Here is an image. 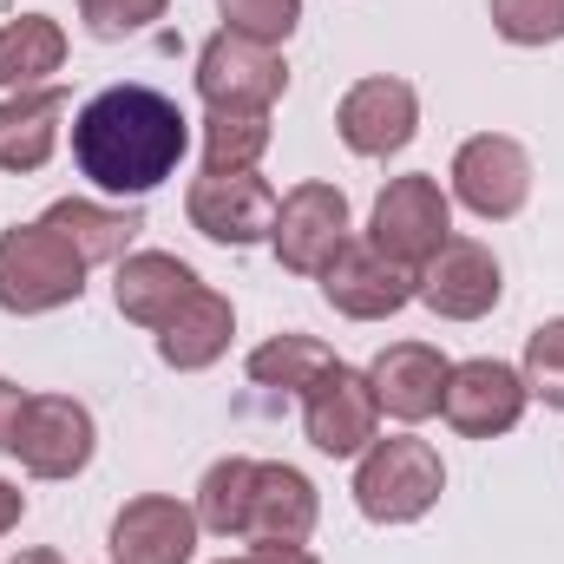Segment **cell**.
Instances as JSON below:
<instances>
[{"mask_svg": "<svg viewBox=\"0 0 564 564\" xmlns=\"http://www.w3.org/2000/svg\"><path fill=\"white\" fill-rule=\"evenodd\" d=\"M93 446H99V426L86 414V401H73V394H26L20 426H13V459L33 479H73V473H86Z\"/></svg>", "mask_w": 564, "mask_h": 564, "instance_id": "ba28073f", "label": "cell"}, {"mask_svg": "<svg viewBox=\"0 0 564 564\" xmlns=\"http://www.w3.org/2000/svg\"><path fill=\"white\" fill-rule=\"evenodd\" d=\"M13 564H66V558H59V552H20Z\"/></svg>", "mask_w": 564, "mask_h": 564, "instance_id": "1f68e13d", "label": "cell"}, {"mask_svg": "<svg viewBox=\"0 0 564 564\" xmlns=\"http://www.w3.org/2000/svg\"><path fill=\"white\" fill-rule=\"evenodd\" d=\"M270 151V112H210L204 119V171H257Z\"/></svg>", "mask_w": 564, "mask_h": 564, "instance_id": "cb8c5ba5", "label": "cell"}, {"mask_svg": "<svg viewBox=\"0 0 564 564\" xmlns=\"http://www.w3.org/2000/svg\"><path fill=\"white\" fill-rule=\"evenodd\" d=\"M440 492H446V466L414 433L375 440L361 453V466H355V506L375 525H414L440 506Z\"/></svg>", "mask_w": 564, "mask_h": 564, "instance_id": "3957f363", "label": "cell"}, {"mask_svg": "<svg viewBox=\"0 0 564 564\" xmlns=\"http://www.w3.org/2000/svg\"><path fill=\"white\" fill-rule=\"evenodd\" d=\"M217 13L230 20V33L243 40H263V46H282L302 20V0H217Z\"/></svg>", "mask_w": 564, "mask_h": 564, "instance_id": "4316f807", "label": "cell"}, {"mask_svg": "<svg viewBox=\"0 0 564 564\" xmlns=\"http://www.w3.org/2000/svg\"><path fill=\"white\" fill-rule=\"evenodd\" d=\"M492 33L506 46H552L564 40V0H492Z\"/></svg>", "mask_w": 564, "mask_h": 564, "instance_id": "d4e9b609", "label": "cell"}, {"mask_svg": "<svg viewBox=\"0 0 564 564\" xmlns=\"http://www.w3.org/2000/svg\"><path fill=\"white\" fill-rule=\"evenodd\" d=\"M40 224L59 230L86 270H93V263H126V257H132V237L144 230L139 210H112V204H93V197H59Z\"/></svg>", "mask_w": 564, "mask_h": 564, "instance_id": "44dd1931", "label": "cell"}, {"mask_svg": "<svg viewBox=\"0 0 564 564\" xmlns=\"http://www.w3.org/2000/svg\"><path fill=\"white\" fill-rule=\"evenodd\" d=\"M20 519H26V492H20V486H7V479H0V539H7V532H13V525H20Z\"/></svg>", "mask_w": 564, "mask_h": 564, "instance_id": "4dcf8cb0", "label": "cell"}, {"mask_svg": "<svg viewBox=\"0 0 564 564\" xmlns=\"http://www.w3.org/2000/svg\"><path fill=\"white\" fill-rule=\"evenodd\" d=\"M197 506L171 499V492H139L119 506L112 532H106V552L112 564H191L197 558Z\"/></svg>", "mask_w": 564, "mask_h": 564, "instance_id": "2e32d148", "label": "cell"}, {"mask_svg": "<svg viewBox=\"0 0 564 564\" xmlns=\"http://www.w3.org/2000/svg\"><path fill=\"white\" fill-rule=\"evenodd\" d=\"M197 93H204L210 112H270L282 93H289V66H282L276 46L243 40V33L224 26L197 53Z\"/></svg>", "mask_w": 564, "mask_h": 564, "instance_id": "5b68a950", "label": "cell"}, {"mask_svg": "<svg viewBox=\"0 0 564 564\" xmlns=\"http://www.w3.org/2000/svg\"><path fill=\"white\" fill-rule=\"evenodd\" d=\"M315 282H322L328 308L348 315V322H388V315H401V308L421 295V270H408V263H394L388 250L355 243V237L328 257V270Z\"/></svg>", "mask_w": 564, "mask_h": 564, "instance_id": "52a82bcc", "label": "cell"}, {"mask_svg": "<svg viewBox=\"0 0 564 564\" xmlns=\"http://www.w3.org/2000/svg\"><path fill=\"white\" fill-rule=\"evenodd\" d=\"M224 564H322L308 545H250L243 558H224Z\"/></svg>", "mask_w": 564, "mask_h": 564, "instance_id": "f1b7e54d", "label": "cell"}, {"mask_svg": "<svg viewBox=\"0 0 564 564\" xmlns=\"http://www.w3.org/2000/svg\"><path fill=\"white\" fill-rule=\"evenodd\" d=\"M453 197H459L473 217H486V224L519 217L525 197H532V158H525V144L506 139V132L466 139L453 151Z\"/></svg>", "mask_w": 564, "mask_h": 564, "instance_id": "30bf717a", "label": "cell"}, {"mask_svg": "<svg viewBox=\"0 0 564 564\" xmlns=\"http://www.w3.org/2000/svg\"><path fill=\"white\" fill-rule=\"evenodd\" d=\"M66 66V26L53 13H20L0 26V93H33Z\"/></svg>", "mask_w": 564, "mask_h": 564, "instance_id": "7402d4cb", "label": "cell"}, {"mask_svg": "<svg viewBox=\"0 0 564 564\" xmlns=\"http://www.w3.org/2000/svg\"><path fill=\"white\" fill-rule=\"evenodd\" d=\"M302 433H308V446L328 453V459H361V453L381 440V401H375L368 375L348 368V361H335V368L302 394Z\"/></svg>", "mask_w": 564, "mask_h": 564, "instance_id": "9c48e42d", "label": "cell"}, {"mask_svg": "<svg viewBox=\"0 0 564 564\" xmlns=\"http://www.w3.org/2000/svg\"><path fill=\"white\" fill-rule=\"evenodd\" d=\"M499 295H506L499 257L473 237H446L421 263V295L414 302H426L440 322H479V315L499 308Z\"/></svg>", "mask_w": 564, "mask_h": 564, "instance_id": "5bb4252c", "label": "cell"}, {"mask_svg": "<svg viewBox=\"0 0 564 564\" xmlns=\"http://www.w3.org/2000/svg\"><path fill=\"white\" fill-rule=\"evenodd\" d=\"M171 0H79V20L93 40H126V33H144L151 20H164Z\"/></svg>", "mask_w": 564, "mask_h": 564, "instance_id": "83f0119b", "label": "cell"}, {"mask_svg": "<svg viewBox=\"0 0 564 564\" xmlns=\"http://www.w3.org/2000/svg\"><path fill=\"white\" fill-rule=\"evenodd\" d=\"M86 295V263L46 224L0 230V308L7 315H53Z\"/></svg>", "mask_w": 564, "mask_h": 564, "instance_id": "277c9868", "label": "cell"}, {"mask_svg": "<svg viewBox=\"0 0 564 564\" xmlns=\"http://www.w3.org/2000/svg\"><path fill=\"white\" fill-rule=\"evenodd\" d=\"M73 99L59 86H33V93H7L0 99V171H40L59 144Z\"/></svg>", "mask_w": 564, "mask_h": 564, "instance_id": "ffe728a7", "label": "cell"}, {"mask_svg": "<svg viewBox=\"0 0 564 564\" xmlns=\"http://www.w3.org/2000/svg\"><path fill=\"white\" fill-rule=\"evenodd\" d=\"M446 237H453V197L440 191V177L408 171V177H394V184L375 197L368 243H375V250H388L394 263L421 270V263L440 250V243H446Z\"/></svg>", "mask_w": 564, "mask_h": 564, "instance_id": "8992f818", "label": "cell"}, {"mask_svg": "<svg viewBox=\"0 0 564 564\" xmlns=\"http://www.w3.org/2000/svg\"><path fill=\"white\" fill-rule=\"evenodd\" d=\"M322 519L315 479L282 466V459H217L197 486V525L217 539H250V545H302Z\"/></svg>", "mask_w": 564, "mask_h": 564, "instance_id": "7a4b0ae2", "label": "cell"}, {"mask_svg": "<svg viewBox=\"0 0 564 564\" xmlns=\"http://www.w3.org/2000/svg\"><path fill=\"white\" fill-rule=\"evenodd\" d=\"M525 388L545 401V408H558L564 414V315H552V322H539L532 335H525Z\"/></svg>", "mask_w": 564, "mask_h": 564, "instance_id": "484cf974", "label": "cell"}, {"mask_svg": "<svg viewBox=\"0 0 564 564\" xmlns=\"http://www.w3.org/2000/svg\"><path fill=\"white\" fill-rule=\"evenodd\" d=\"M276 204L282 197L257 177V171H204V177L191 184V197H184L191 230L210 237V243H230V250L263 243L270 224H276Z\"/></svg>", "mask_w": 564, "mask_h": 564, "instance_id": "7c38bea8", "label": "cell"}, {"mask_svg": "<svg viewBox=\"0 0 564 564\" xmlns=\"http://www.w3.org/2000/svg\"><path fill=\"white\" fill-rule=\"evenodd\" d=\"M270 243H276V263L289 276H322L328 257L348 243V197L322 177L295 184L276 204V224H270Z\"/></svg>", "mask_w": 564, "mask_h": 564, "instance_id": "8fae6325", "label": "cell"}, {"mask_svg": "<svg viewBox=\"0 0 564 564\" xmlns=\"http://www.w3.org/2000/svg\"><path fill=\"white\" fill-rule=\"evenodd\" d=\"M20 408H26V394H20L13 381H0V453H13V426H20Z\"/></svg>", "mask_w": 564, "mask_h": 564, "instance_id": "f546056e", "label": "cell"}, {"mask_svg": "<svg viewBox=\"0 0 564 564\" xmlns=\"http://www.w3.org/2000/svg\"><path fill=\"white\" fill-rule=\"evenodd\" d=\"M230 335H237V308H230V295L197 289V295H191V302L158 328V361H164V368H177V375H197V368L224 361Z\"/></svg>", "mask_w": 564, "mask_h": 564, "instance_id": "d6986e66", "label": "cell"}, {"mask_svg": "<svg viewBox=\"0 0 564 564\" xmlns=\"http://www.w3.org/2000/svg\"><path fill=\"white\" fill-rule=\"evenodd\" d=\"M197 289H204V282H197V270H191L184 257H171V250H132V257L119 263V276H112V302H119L126 322L164 328Z\"/></svg>", "mask_w": 564, "mask_h": 564, "instance_id": "ac0fdd59", "label": "cell"}, {"mask_svg": "<svg viewBox=\"0 0 564 564\" xmlns=\"http://www.w3.org/2000/svg\"><path fill=\"white\" fill-rule=\"evenodd\" d=\"M446 375H453V361H446L433 341H394V348L375 355L368 388H375L381 414H394V421L414 426V421H433V414H440V401H446Z\"/></svg>", "mask_w": 564, "mask_h": 564, "instance_id": "e0dca14e", "label": "cell"}, {"mask_svg": "<svg viewBox=\"0 0 564 564\" xmlns=\"http://www.w3.org/2000/svg\"><path fill=\"white\" fill-rule=\"evenodd\" d=\"M328 368H335V348L315 335H270L263 348H250V381L282 394H308Z\"/></svg>", "mask_w": 564, "mask_h": 564, "instance_id": "603a6c76", "label": "cell"}, {"mask_svg": "<svg viewBox=\"0 0 564 564\" xmlns=\"http://www.w3.org/2000/svg\"><path fill=\"white\" fill-rule=\"evenodd\" d=\"M525 401H532L525 375L506 368V361H492V355H479V361H459V368L446 375L440 414L453 421V433H466V440H499V433L519 426Z\"/></svg>", "mask_w": 564, "mask_h": 564, "instance_id": "9a60e30c", "label": "cell"}, {"mask_svg": "<svg viewBox=\"0 0 564 564\" xmlns=\"http://www.w3.org/2000/svg\"><path fill=\"white\" fill-rule=\"evenodd\" d=\"M335 132L355 158H388V151H408L421 132V93L394 73H375V79H355L335 106Z\"/></svg>", "mask_w": 564, "mask_h": 564, "instance_id": "4fadbf2b", "label": "cell"}, {"mask_svg": "<svg viewBox=\"0 0 564 564\" xmlns=\"http://www.w3.org/2000/svg\"><path fill=\"white\" fill-rule=\"evenodd\" d=\"M191 151V119L158 86H106L73 119V158L106 197L158 191Z\"/></svg>", "mask_w": 564, "mask_h": 564, "instance_id": "6da1fadb", "label": "cell"}]
</instances>
